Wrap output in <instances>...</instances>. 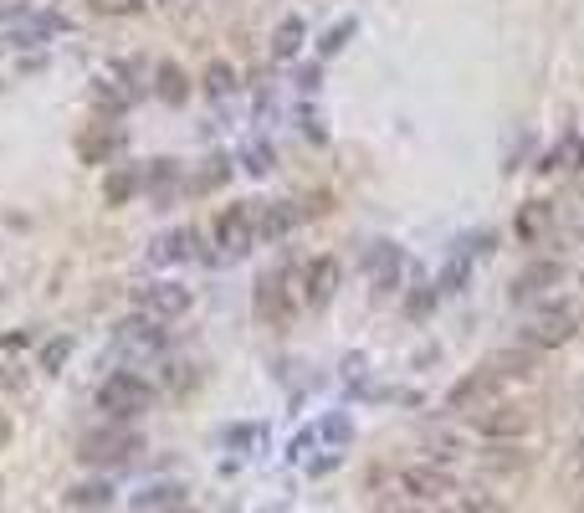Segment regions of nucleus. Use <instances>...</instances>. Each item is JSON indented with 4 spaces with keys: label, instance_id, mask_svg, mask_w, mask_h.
Returning a JSON list of instances; mask_svg holds the SVG:
<instances>
[{
    "label": "nucleus",
    "instance_id": "f257e3e1",
    "mask_svg": "<svg viewBox=\"0 0 584 513\" xmlns=\"http://www.w3.org/2000/svg\"><path fill=\"white\" fill-rule=\"evenodd\" d=\"M149 405H154V385L144 375H133V370H113L98 385V411H108V421H119V426H129L133 416H144Z\"/></svg>",
    "mask_w": 584,
    "mask_h": 513
},
{
    "label": "nucleus",
    "instance_id": "f03ea898",
    "mask_svg": "<svg viewBox=\"0 0 584 513\" xmlns=\"http://www.w3.org/2000/svg\"><path fill=\"white\" fill-rule=\"evenodd\" d=\"M133 452H144V436L133 432V426H119V421H108V426H98V432H88L78 442L82 467H119Z\"/></svg>",
    "mask_w": 584,
    "mask_h": 513
},
{
    "label": "nucleus",
    "instance_id": "7ed1b4c3",
    "mask_svg": "<svg viewBox=\"0 0 584 513\" xmlns=\"http://www.w3.org/2000/svg\"><path fill=\"white\" fill-rule=\"evenodd\" d=\"M574 334H580V313H574V309H538L533 319H523L518 344H523V350H533V354H544V350L570 344Z\"/></svg>",
    "mask_w": 584,
    "mask_h": 513
},
{
    "label": "nucleus",
    "instance_id": "20e7f679",
    "mask_svg": "<svg viewBox=\"0 0 584 513\" xmlns=\"http://www.w3.org/2000/svg\"><path fill=\"white\" fill-rule=\"evenodd\" d=\"M497 395H503V380L492 375L487 365H477L472 375H462L452 391H446V411H452V416H482L487 405H497Z\"/></svg>",
    "mask_w": 584,
    "mask_h": 513
},
{
    "label": "nucleus",
    "instance_id": "39448f33",
    "mask_svg": "<svg viewBox=\"0 0 584 513\" xmlns=\"http://www.w3.org/2000/svg\"><path fill=\"white\" fill-rule=\"evenodd\" d=\"M215 247L226 256H246L256 247V201H236L215 217Z\"/></svg>",
    "mask_w": 584,
    "mask_h": 513
},
{
    "label": "nucleus",
    "instance_id": "423d86ee",
    "mask_svg": "<svg viewBox=\"0 0 584 513\" xmlns=\"http://www.w3.org/2000/svg\"><path fill=\"white\" fill-rule=\"evenodd\" d=\"M133 303H139V313H144V319H154V324H170V319H185L195 298H190L185 283H144L139 293H133Z\"/></svg>",
    "mask_w": 584,
    "mask_h": 513
},
{
    "label": "nucleus",
    "instance_id": "0eeeda50",
    "mask_svg": "<svg viewBox=\"0 0 584 513\" xmlns=\"http://www.w3.org/2000/svg\"><path fill=\"white\" fill-rule=\"evenodd\" d=\"M554 288H564V262L538 256V262H523L507 293H513V303H538V298H548Z\"/></svg>",
    "mask_w": 584,
    "mask_h": 513
},
{
    "label": "nucleus",
    "instance_id": "6e6552de",
    "mask_svg": "<svg viewBox=\"0 0 584 513\" xmlns=\"http://www.w3.org/2000/svg\"><path fill=\"white\" fill-rule=\"evenodd\" d=\"M292 278L288 272H266L262 283H256V319L272 329H288L292 324Z\"/></svg>",
    "mask_w": 584,
    "mask_h": 513
},
{
    "label": "nucleus",
    "instance_id": "1a4fd4ad",
    "mask_svg": "<svg viewBox=\"0 0 584 513\" xmlns=\"http://www.w3.org/2000/svg\"><path fill=\"white\" fill-rule=\"evenodd\" d=\"M400 487L411 493V499H425V503H441L456 493V477L441 467V462H415V467H405L400 473Z\"/></svg>",
    "mask_w": 584,
    "mask_h": 513
},
{
    "label": "nucleus",
    "instance_id": "9d476101",
    "mask_svg": "<svg viewBox=\"0 0 584 513\" xmlns=\"http://www.w3.org/2000/svg\"><path fill=\"white\" fill-rule=\"evenodd\" d=\"M339 278H344L339 256H313V262L303 268V303L308 309H329L333 293H339Z\"/></svg>",
    "mask_w": 584,
    "mask_h": 513
},
{
    "label": "nucleus",
    "instance_id": "9b49d317",
    "mask_svg": "<svg viewBox=\"0 0 584 513\" xmlns=\"http://www.w3.org/2000/svg\"><path fill=\"white\" fill-rule=\"evenodd\" d=\"M364 272H370L374 293H395L400 278H405V252H400L395 242H374L370 252H364Z\"/></svg>",
    "mask_w": 584,
    "mask_h": 513
},
{
    "label": "nucleus",
    "instance_id": "f8f14e48",
    "mask_svg": "<svg viewBox=\"0 0 584 513\" xmlns=\"http://www.w3.org/2000/svg\"><path fill=\"white\" fill-rule=\"evenodd\" d=\"M533 426V416L523 411V405H513V401H497V405H487L477 416V432L482 436H492V442H513V436H523Z\"/></svg>",
    "mask_w": 584,
    "mask_h": 513
},
{
    "label": "nucleus",
    "instance_id": "ddd939ff",
    "mask_svg": "<svg viewBox=\"0 0 584 513\" xmlns=\"http://www.w3.org/2000/svg\"><path fill=\"white\" fill-rule=\"evenodd\" d=\"M113 339H119V350H129V354H160L164 350V329L154 324V319H144V313H129V319L113 329Z\"/></svg>",
    "mask_w": 584,
    "mask_h": 513
},
{
    "label": "nucleus",
    "instance_id": "4468645a",
    "mask_svg": "<svg viewBox=\"0 0 584 513\" xmlns=\"http://www.w3.org/2000/svg\"><path fill=\"white\" fill-rule=\"evenodd\" d=\"M298 221H303V205H292V201L256 205V237H262V242H278V237H288Z\"/></svg>",
    "mask_w": 584,
    "mask_h": 513
},
{
    "label": "nucleus",
    "instance_id": "2eb2a0df",
    "mask_svg": "<svg viewBox=\"0 0 584 513\" xmlns=\"http://www.w3.org/2000/svg\"><path fill=\"white\" fill-rule=\"evenodd\" d=\"M139 175H144V190H149V195H154L160 205H170L174 190L185 185V170H180V160H149Z\"/></svg>",
    "mask_w": 584,
    "mask_h": 513
},
{
    "label": "nucleus",
    "instance_id": "dca6fc26",
    "mask_svg": "<svg viewBox=\"0 0 584 513\" xmlns=\"http://www.w3.org/2000/svg\"><path fill=\"white\" fill-rule=\"evenodd\" d=\"M487 370L503 380V385H507V380H533V375H538V354L523 350V344H518V350H497V354H487Z\"/></svg>",
    "mask_w": 584,
    "mask_h": 513
},
{
    "label": "nucleus",
    "instance_id": "f3484780",
    "mask_svg": "<svg viewBox=\"0 0 584 513\" xmlns=\"http://www.w3.org/2000/svg\"><path fill=\"white\" fill-rule=\"evenodd\" d=\"M154 98H160V103H170V109H180V103L190 98V72L180 68L174 57H164L160 68H154Z\"/></svg>",
    "mask_w": 584,
    "mask_h": 513
},
{
    "label": "nucleus",
    "instance_id": "a211bd4d",
    "mask_svg": "<svg viewBox=\"0 0 584 513\" xmlns=\"http://www.w3.org/2000/svg\"><path fill=\"white\" fill-rule=\"evenodd\" d=\"M119 149H123V129H88V134L78 139L82 164H108Z\"/></svg>",
    "mask_w": 584,
    "mask_h": 513
},
{
    "label": "nucleus",
    "instance_id": "6ab92c4d",
    "mask_svg": "<svg viewBox=\"0 0 584 513\" xmlns=\"http://www.w3.org/2000/svg\"><path fill=\"white\" fill-rule=\"evenodd\" d=\"M185 509V487L180 483H154L133 499V513H180Z\"/></svg>",
    "mask_w": 584,
    "mask_h": 513
},
{
    "label": "nucleus",
    "instance_id": "aec40b11",
    "mask_svg": "<svg viewBox=\"0 0 584 513\" xmlns=\"http://www.w3.org/2000/svg\"><path fill=\"white\" fill-rule=\"evenodd\" d=\"M139 190H144L139 164H119V170H108V180H103V201H108V205H129Z\"/></svg>",
    "mask_w": 584,
    "mask_h": 513
},
{
    "label": "nucleus",
    "instance_id": "412c9836",
    "mask_svg": "<svg viewBox=\"0 0 584 513\" xmlns=\"http://www.w3.org/2000/svg\"><path fill=\"white\" fill-rule=\"evenodd\" d=\"M303 41H308L303 16H288V21L272 31V57H278V62H292V57L303 52Z\"/></svg>",
    "mask_w": 584,
    "mask_h": 513
},
{
    "label": "nucleus",
    "instance_id": "4be33fe9",
    "mask_svg": "<svg viewBox=\"0 0 584 513\" xmlns=\"http://www.w3.org/2000/svg\"><path fill=\"white\" fill-rule=\"evenodd\" d=\"M154 262H190L195 256V231L190 227H180V231H164L160 242H154Z\"/></svg>",
    "mask_w": 584,
    "mask_h": 513
},
{
    "label": "nucleus",
    "instance_id": "5701e85b",
    "mask_svg": "<svg viewBox=\"0 0 584 513\" xmlns=\"http://www.w3.org/2000/svg\"><path fill=\"white\" fill-rule=\"evenodd\" d=\"M93 103L103 113H123L133 103V88L129 82H119V78H93Z\"/></svg>",
    "mask_w": 584,
    "mask_h": 513
},
{
    "label": "nucleus",
    "instance_id": "b1692460",
    "mask_svg": "<svg viewBox=\"0 0 584 513\" xmlns=\"http://www.w3.org/2000/svg\"><path fill=\"white\" fill-rule=\"evenodd\" d=\"M548 221H554L548 201H528V205L518 211V237H523V242H538V237L548 231Z\"/></svg>",
    "mask_w": 584,
    "mask_h": 513
},
{
    "label": "nucleus",
    "instance_id": "393cba45",
    "mask_svg": "<svg viewBox=\"0 0 584 513\" xmlns=\"http://www.w3.org/2000/svg\"><path fill=\"white\" fill-rule=\"evenodd\" d=\"M200 88H205V93H211V98H231V93H236V68H231V62H221V57H215L211 68L200 72Z\"/></svg>",
    "mask_w": 584,
    "mask_h": 513
},
{
    "label": "nucleus",
    "instance_id": "a878e982",
    "mask_svg": "<svg viewBox=\"0 0 584 513\" xmlns=\"http://www.w3.org/2000/svg\"><path fill=\"white\" fill-rule=\"evenodd\" d=\"M67 503H72V509H82V513H98V509H108V503H113V487H108V483H78L72 493H67Z\"/></svg>",
    "mask_w": 584,
    "mask_h": 513
},
{
    "label": "nucleus",
    "instance_id": "bb28decb",
    "mask_svg": "<svg viewBox=\"0 0 584 513\" xmlns=\"http://www.w3.org/2000/svg\"><path fill=\"white\" fill-rule=\"evenodd\" d=\"M272 160H278V154H272V144H266V139H252V144L241 149V170H246V175H266V170H272Z\"/></svg>",
    "mask_w": 584,
    "mask_h": 513
},
{
    "label": "nucleus",
    "instance_id": "cd10ccee",
    "mask_svg": "<svg viewBox=\"0 0 584 513\" xmlns=\"http://www.w3.org/2000/svg\"><path fill=\"white\" fill-rule=\"evenodd\" d=\"M226 175H231V160L226 154H215V160H205V170L190 180V190H215V185H226Z\"/></svg>",
    "mask_w": 584,
    "mask_h": 513
},
{
    "label": "nucleus",
    "instance_id": "c85d7f7f",
    "mask_svg": "<svg viewBox=\"0 0 584 513\" xmlns=\"http://www.w3.org/2000/svg\"><path fill=\"white\" fill-rule=\"evenodd\" d=\"M52 31H67V21L62 16H37V21H31V27H21V31H11V41H41V37H52Z\"/></svg>",
    "mask_w": 584,
    "mask_h": 513
},
{
    "label": "nucleus",
    "instance_id": "c756f323",
    "mask_svg": "<svg viewBox=\"0 0 584 513\" xmlns=\"http://www.w3.org/2000/svg\"><path fill=\"white\" fill-rule=\"evenodd\" d=\"M354 31H359V21H354V16H349V21H339V27H329V31H323V41H319V52H323V57L344 52V41L354 37Z\"/></svg>",
    "mask_w": 584,
    "mask_h": 513
},
{
    "label": "nucleus",
    "instance_id": "7c9ffc66",
    "mask_svg": "<svg viewBox=\"0 0 584 513\" xmlns=\"http://www.w3.org/2000/svg\"><path fill=\"white\" fill-rule=\"evenodd\" d=\"M88 11L93 16H139L144 0H88Z\"/></svg>",
    "mask_w": 584,
    "mask_h": 513
},
{
    "label": "nucleus",
    "instance_id": "2f4dec72",
    "mask_svg": "<svg viewBox=\"0 0 584 513\" xmlns=\"http://www.w3.org/2000/svg\"><path fill=\"white\" fill-rule=\"evenodd\" d=\"M67 354H72V339H52V344H47V350H41V370H62L67 365Z\"/></svg>",
    "mask_w": 584,
    "mask_h": 513
},
{
    "label": "nucleus",
    "instance_id": "473e14b6",
    "mask_svg": "<svg viewBox=\"0 0 584 513\" xmlns=\"http://www.w3.org/2000/svg\"><path fill=\"white\" fill-rule=\"evenodd\" d=\"M323 436H329V442H333V446H344V442H349V436H354V426H349V421H344V416H329V421H323Z\"/></svg>",
    "mask_w": 584,
    "mask_h": 513
},
{
    "label": "nucleus",
    "instance_id": "72a5a7b5",
    "mask_svg": "<svg viewBox=\"0 0 584 513\" xmlns=\"http://www.w3.org/2000/svg\"><path fill=\"white\" fill-rule=\"evenodd\" d=\"M436 288H421V293H411V303H405V309H411V319H425V313H431V303H436Z\"/></svg>",
    "mask_w": 584,
    "mask_h": 513
},
{
    "label": "nucleus",
    "instance_id": "f704fd0d",
    "mask_svg": "<svg viewBox=\"0 0 584 513\" xmlns=\"http://www.w3.org/2000/svg\"><path fill=\"white\" fill-rule=\"evenodd\" d=\"M298 88H303V93H313V88H319V68H303V72H298Z\"/></svg>",
    "mask_w": 584,
    "mask_h": 513
},
{
    "label": "nucleus",
    "instance_id": "c9c22d12",
    "mask_svg": "<svg viewBox=\"0 0 584 513\" xmlns=\"http://www.w3.org/2000/svg\"><path fill=\"white\" fill-rule=\"evenodd\" d=\"M0 344H6V350H27V344H31V334H21V329H16V334H6Z\"/></svg>",
    "mask_w": 584,
    "mask_h": 513
},
{
    "label": "nucleus",
    "instance_id": "e433bc0d",
    "mask_svg": "<svg viewBox=\"0 0 584 513\" xmlns=\"http://www.w3.org/2000/svg\"><path fill=\"white\" fill-rule=\"evenodd\" d=\"M580 462H584V436H580Z\"/></svg>",
    "mask_w": 584,
    "mask_h": 513
},
{
    "label": "nucleus",
    "instance_id": "4c0bfd02",
    "mask_svg": "<svg viewBox=\"0 0 584 513\" xmlns=\"http://www.w3.org/2000/svg\"><path fill=\"white\" fill-rule=\"evenodd\" d=\"M400 513H421V509H400Z\"/></svg>",
    "mask_w": 584,
    "mask_h": 513
},
{
    "label": "nucleus",
    "instance_id": "58836bf2",
    "mask_svg": "<svg viewBox=\"0 0 584 513\" xmlns=\"http://www.w3.org/2000/svg\"><path fill=\"white\" fill-rule=\"evenodd\" d=\"M580 509H584V503H580Z\"/></svg>",
    "mask_w": 584,
    "mask_h": 513
},
{
    "label": "nucleus",
    "instance_id": "ea45409f",
    "mask_svg": "<svg viewBox=\"0 0 584 513\" xmlns=\"http://www.w3.org/2000/svg\"><path fill=\"white\" fill-rule=\"evenodd\" d=\"M180 513H185V509H180Z\"/></svg>",
    "mask_w": 584,
    "mask_h": 513
}]
</instances>
